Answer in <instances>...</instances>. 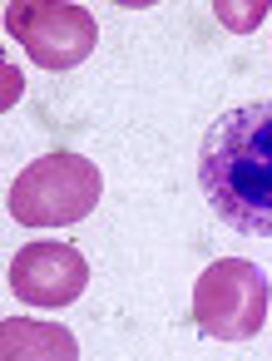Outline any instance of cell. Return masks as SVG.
Instances as JSON below:
<instances>
[{
    "label": "cell",
    "mask_w": 272,
    "mask_h": 361,
    "mask_svg": "<svg viewBox=\"0 0 272 361\" xmlns=\"http://www.w3.org/2000/svg\"><path fill=\"white\" fill-rule=\"evenodd\" d=\"M198 183L233 233L272 238V99L233 104L203 134Z\"/></svg>",
    "instance_id": "obj_1"
},
{
    "label": "cell",
    "mask_w": 272,
    "mask_h": 361,
    "mask_svg": "<svg viewBox=\"0 0 272 361\" xmlns=\"http://www.w3.org/2000/svg\"><path fill=\"white\" fill-rule=\"evenodd\" d=\"M99 193H104L99 169L85 154L60 149V154L35 159L30 169H20V178L6 193V208L25 228H65V223L89 218L99 208Z\"/></svg>",
    "instance_id": "obj_2"
},
{
    "label": "cell",
    "mask_w": 272,
    "mask_h": 361,
    "mask_svg": "<svg viewBox=\"0 0 272 361\" xmlns=\"http://www.w3.org/2000/svg\"><path fill=\"white\" fill-rule=\"evenodd\" d=\"M267 302L272 287L257 262L218 257L193 282V326L213 341H252L267 326Z\"/></svg>",
    "instance_id": "obj_3"
},
{
    "label": "cell",
    "mask_w": 272,
    "mask_h": 361,
    "mask_svg": "<svg viewBox=\"0 0 272 361\" xmlns=\"http://www.w3.org/2000/svg\"><path fill=\"white\" fill-rule=\"evenodd\" d=\"M6 30L40 70H55V75L85 65L99 40L94 16L85 6H70V0H11Z\"/></svg>",
    "instance_id": "obj_4"
},
{
    "label": "cell",
    "mask_w": 272,
    "mask_h": 361,
    "mask_svg": "<svg viewBox=\"0 0 272 361\" xmlns=\"http://www.w3.org/2000/svg\"><path fill=\"white\" fill-rule=\"evenodd\" d=\"M11 292L16 302H30V307H70L85 282H89V262L75 243H30L11 257Z\"/></svg>",
    "instance_id": "obj_5"
},
{
    "label": "cell",
    "mask_w": 272,
    "mask_h": 361,
    "mask_svg": "<svg viewBox=\"0 0 272 361\" xmlns=\"http://www.w3.org/2000/svg\"><path fill=\"white\" fill-rule=\"evenodd\" d=\"M0 356H6V361H25V356H80V341L65 326L6 317V326H0Z\"/></svg>",
    "instance_id": "obj_6"
},
{
    "label": "cell",
    "mask_w": 272,
    "mask_h": 361,
    "mask_svg": "<svg viewBox=\"0 0 272 361\" xmlns=\"http://www.w3.org/2000/svg\"><path fill=\"white\" fill-rule=\"evenodd\" d=\"M218 20L242 35V30H252V25L267 20V6H262V0H257V6H228V0H223V6H218Z\"/></svg>",
    "instance_id": "obj_7"
}]
</instances>
